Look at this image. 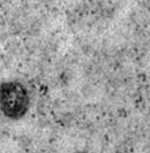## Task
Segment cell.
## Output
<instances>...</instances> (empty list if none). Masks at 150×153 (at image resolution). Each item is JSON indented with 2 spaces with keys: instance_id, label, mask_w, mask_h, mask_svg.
Here are the masks:
<instances>
[{
  "instance_id": "obj_1",
  "label": "cell",
  "mask_w": 150,
  "mask_h": 153,
  "mask_svg": "<svg viewBox=\"0 0 150 153\" xmlns=\"http://www.w3.org/2000/svg\"><path fill=\"white\" fill-rule=\"evenodd\" d=\"M30 93L19 79H6L0 83V113L10 121H19L30 109Z\"/></svg>"
},
{
  "instance_id": "obj_2",
  "label": "cell",
  "mask_w": 150,
  "mask_h": 153,
  "mask_svg": "<svg viewBox=\"0 0 150 153\" xmlns=\"http://www.w3.org/2000/svg\"><path fill=\"white\" fill-rule=\"evenodd\" d=\"M75 153H87V152H84V151H81V152H75Z\"/></svg>"
}]
</instances>
